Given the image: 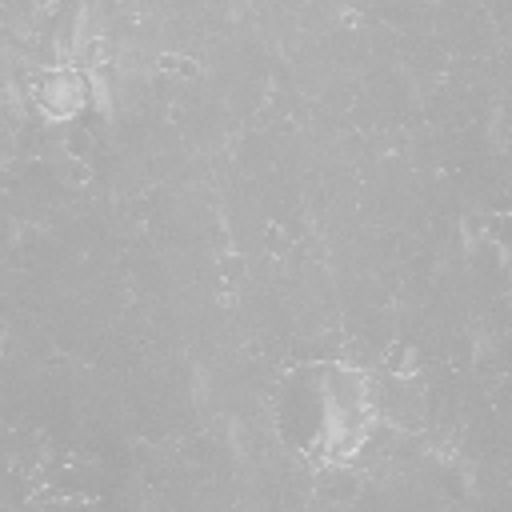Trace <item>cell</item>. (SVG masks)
Wrapping results in <instances>:
<instances>
[{"label":"cell","mask_w":512,"mask_h":512,"mask_svg":"<svg viewBox=\"0 0 512 512\" xmlns=\"http://www.w3.org/2000/svg\"><path fill=\"white\" fill-rule=\"evenodd\" d=\"M372 424L368 380L340 364H308L284 380L280 432L312 460H348Z\"/></svg>","instance_id":"obj_1"}]
</instances>
